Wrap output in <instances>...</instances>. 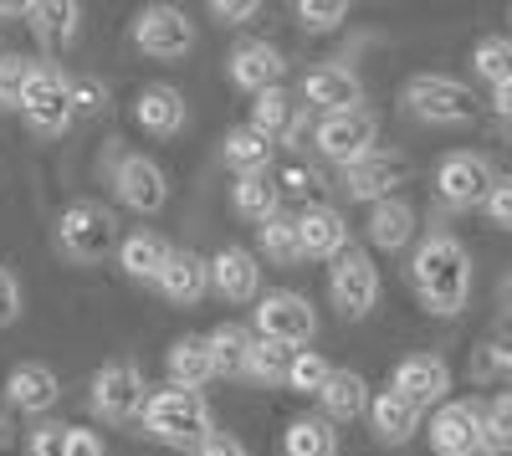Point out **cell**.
<instances>
[{
	"mask_svg": "<svg viewBox=\"0 0 512 456\" xmlns=\"http://www.w3.org/2000/svg\"><path fill=\"white\" fill-rule=\"evenodd\" d=\"M113 190H118V200L128 205V211H139V216L164 211V200H169V180L149 154H123L113 164Z\"/></svg>",
	"mask_w": 512,
	"mask_h": 456,
	"instance_id": "13",
	"label": "cell"
},
{
	"mask_svg": "<svg viewBox=\"0 0 512 456\" xmlns=\"http://www.w3.org/2000/svg\"><path fill=\"white\" fill-rule=\"evenodd\" d=\"M405 113L420 118V123H441V129H451V123H472L477 113V98L466 82L456 77H441V72H420L405 82Z\"/></svg>",
	"mask_w": 512,
	"mask_h": 456,
	"instance_id": "4",
	"label": "cell"
},
{
	"mask_svg": "<svg viewBox=\"0 0 512 456\" xmlns=\"http://www.w3.org/2000/svg\"><path fill=\"white\" fill-rule=\"evenodd\" d=\"M364 231H369V241L379 246V252H400V246H410V236H415V211L405 200H379V205H369Z\"/></svg>",
	"mask_w": 512,
	"mask_h": 456,
	"instance_id": "29",
	"label": "cell"
},
{
	"mask_svg": "<svg viewBox=\"0 0 512 456\" xmlns=\"http://www.w3.org/2000/svg\"><path fill=\"white\" fill-rule=\"evenodd\" d=\"M482 441H487L497 456L512 451V395H497V400L482 410Z\"/></svg>",
	"mask_w": 512,
	"mask_h": 456,
	"instance_id": "39",
	"label": "cell"
},
{
	"mask_svg": "<svg viewBox=\"0 0 512 456\" xmlns=\"http://www.w3.org/2000/svg\"><path fill=\"white\" fill-rule=\"evenodd\" d=\"M328 293H333V308L344 313L349 323L369 318L374 303H379V267H374V257L359 252V246H349V252L328 267Z\"/></svg>",
	"mask_w": 512,
	"mask_h": 456,
	"instance_id": "7",
	"label": "cell"
},
{
	"mask_svg": "<svg viewBox=\"0 0 512 456\" xmlns=\"http://www.w3.org/2000/svg\"><path fill=\"white\" fill-rule=\"evenodd\" d=\"M169 257H175V246H164L154 231H134V236H123V246H118V267L134 282H154V287H159Z\"/></svg>",
	"mask_w": 512,
	"mask_h": 456,
	"instance_id": "26",
	"label": "cell"
},
{
	"mask_svg": "<svg viewBox=\"0 0 512 456\" xmlns=\"http://www.w3.org/2000/svg\"><path fill=\"white\" fill-rule=\"evenodd\" d=\"M6 400L16 410H26V416H47V410L62 400V380L47 364H16L6 375Z\"/></svg>",
	"mask_w": 512,
	"mask_h": 456,
	"instance_id": "22",
	"label": "cell"
},
{
	"mask_svg": "<svg viewBox=\"0 0 512 456\" xmlns=\"http://www.w3.org/2000/svg\"><path fill=\"white\" fill-rule=\"evenodd\" d=\"M210 354H216V369L221 375H246V359H251V334L241 323H221V328H210Z\"/></svg>",
	"mask_w": 512,
	"mask_h": 456,
	"instance_id": "35",
	"label": "cell"
},
{
	"mask_svg": "<svg viewBox=\"0 0 512 456\" xmlns=\"http://www.w3.org/2000/svg\"><path fill=\"white\" fill-rule=\"evenodd\" d=\"M344 21H349V6H344V0H297V26L313 31V36H323V31H333V26H344Z\"/></svg>",
	"mask_w": 512,
	"mask_h": 456,
	"instance_id": "40",
	"label": "cell"
},
{
	"mask_svg": "<svg viewBox=\"0 0 512 456\" xmlns=\"http://www.w3.org/2000/svg\"><path fill=\"white\" fill-rule=\"evenodd\" d=\"M282 456H338V431L328 416H297L282 431Z\"/></svg>",
	"mask_w": 512,
	"mask_h": 456,
	"instance_id": "30",
	"label": "cell"
},
{
	"mask_svg": "<svg viewBox=\"0 0 512 456\" xmlns=\"http://www.w3.org/2000/svg\"><path fill=\"white\" fill-rule=\"evenodd\" d=\"M431 446H436L441 456H461V451L482 446V405H472V400H446L436 416H431Z\"/></svg>",
	"mask_w": 512,
	"mask_h": 456,
	"instance_id": "19",
	"label": "cell"
},
{
	"mask_svg": "<svg viewBox=\"0 0 512 456\" xmlns=\"http://www.w3.org/2000/svg\"><path fill=\"white\" fill-rule=\"evenodd\" d=\"M303 103L308 108H323V118L333 113H354L364 103V82L349 72V67H338V62H323L303 77Z\"/></svg>",
	"mask_w": 512,
	"mask_h": 456,
	"instance_id": "17",
	"label": "cell"
},
{
	"mask_svg": "<svg viewBox=\"0 0 512 456\" xmlns=\"http://www.w3.org/2000/svg\"><path fill=\"white\" fill-rule=\"evenodd\" d=\"M282 180H287L292 195H303L308 205H328V200H323V175H318V170H303V164H292Z\"/></svg>",
	"mask_w": 512,
	"mask_h": 456,
	"instance_id": "43",
	"label": "cell"
},
{
	"mask_svg": "<svg viewBox=\"0 0 512 456\" xmlns=\"http://www.w3.org/2000/svg\"><path fill=\"white\" fill-rule=\"evenodd\" d=\"M226 72H231V82L236 88H246V93H272V88H282V72H287V57L272 47V41H241V47L226 57Z\"/></svg>",
	"mask_w": 512,
	"mask_h": 456,
	"instance_id": "16",
	"label": "cell"
},
{
	"mask_svg": "<svg viewBox=\"0 0 512 456\" xmlns=\"http://www.w3.org/2000/svg\"><path fill=\"white\" fill-rule=\"evenodd\" d=\"M210 16L221 26H241V21L256 16V0H210Z\"/></svg>",
	"mask_w": 512,
	"mask_h": 456,
	"instance_id": "46",
	"label": "cell"
},
{
	"mask_svg": "<svg viewBox=\"0 0 512 456\" xmlns=\"http://www.w3.org/2000/svg\"><path fill=\"white\" fill-rule=\"evenodd\" d=\"M226 164L236 175H267L272 164V139L262 129H251V123H241V129L226 134Z\"/></svg>",
	"mask_w": 512,
	"mask_h": 456,
	"instance_id": "32",
	"label": "cell"
},
{
	"mask_svg": "<svg viewBox=\"0 0 512 456\" xmlns=\"http://www.w3.org/2000/svg\"><path fill=\"white\" fill-rule=\"evenodd\" d=\"M262 252H267V262H277V267H292V262H303V231H297V216H277V221H267L262 231Z\"/></svg>",
	"mask_w": 512,
	"mask_h": 456,
	"instance_id": "36",
	"label": "cell"
},
{
	"mask_svg": "<svg viewBox=\"0 0 512 456\" xmlns=\"http://www.w3.org/2000/svg\"><path fill=\"white\" fill-rule=\"evenodd\" d=\"M21 318V282L11 277V267H0V328H11Z\"/></svg>",
	"mask_w": 512,
	"mask_h": 456,
	"instance_id": "44",
	"label": "cell"
},
{
	"mask_svg": "<svg viewBox=\"0 0 512 456\" xmlns=\"http://www.w3.org/2000/svg\"><path fill=\"white\" fill-rule=\"evenodd\" d=\"M144 390H149L144 385V369L128 364V359H113V364H103L98 375H93V410H98L103 421H134L139 410L149 405Z\"/></svg>",
	"mask_w": 512,
	"mask_h": 456,
	"instance_id": "11",
	"label": "cell"
},
{
	"mask_svg": "<svg viewBox=\"0 0 512 456\" xmlns=\"http://www.w3.org/2000/svg\"><path fill=\"white\" fill-rule=\"evenodd\" d=\"M210 293H221L226 303H262V267L256 252L246 246H221L210 257Z\"/></svg>",
	"mask_w": 512,
	"mask_h": 456,
	"instance_id": "15",
	"label": "cell"
},
{
	"mask_svg": "<svg viewBox=\"0 0 512 456\" xmlns=\"http://www.w3.org/2000/svg\"><path fill=\"white\" fill-rule=\"evenodd\" d=\"M231 205H236V216L256 221V231H262L267 221L282 216V185H272V175H236Z\"/></svg>",
	"mask_w": 512,
	"mask_h": 456,
	"instance_id": "28",
	"label": "cell"
},
{
	"mask_svg": "<svg viewBox=\"0 0 512 456\" xmlns=\"http://www.w3.org/2000/svg\"><path fill=\"white\" fill-rule=\"evenodd\" d=\"M502 293H507V298H512V272H507V282H502Z\"/></svg>",
	"mask_w": 512,
	"mask_h": 456,
	"instance_id": "52",
	"label": "cell"
},
{
	"mask_svg": "<svg viewBox=\"0 0 512 456\" xmlns=\"http://www.w3.org/2000/svg\"><path fill=\"white\" fill-rule=\"evenodd\" d=\"M374 139H379V118L369 108H354V113H333L313 129V144L323 159H333L338 170H349V164L369 159L374 154Z\"/></svg>",
	"mask_w": 512,
	"mask_h": 456,
	"instance_id": "8",
	"label": "cell"
},
{
	"mask_svg": "<svg viewBox=\"0 0 512 456\" xmlns=\"http://www.w3.org/2000/svg\"><path fill=\"white\" fill-rule=\"evenodd\" d=\"M31 456H67V426H36L31 431Z\"/></svg>",
	"mask_w": 512,
	"mask_h": 456,
	"instance_id": "45",
	"label": "cell"
},
{
	"mask_svg": "<svg viewBox=\"0 0 512 456\" xmlns=\"http://www.w3.org/2000/svg\"><path fill=\"white\" fill-rule=\"evenodd\" d=\"M134 47L144 57H159V62H175L195 47V21L180 11V6H144L134 16Z\"/></svg>",
	"mask_w": 512,
	"mask_h": 456,
	"instance_id": "10",
	"label": "cell"
},
{
	"mask_svg": "<svg viewBox=\"0 0 512 456\" xmlns=\"http://www.w3.org/2000/svg\"><path fill=\"white\" fill-rule=\"evenodd\" d=\"M328 380H333V364H328L318 349H297L292 375H287V390H297V395H323Z\"/></svg>",
	"mask_w": 512,
	"mask_h": 456,
	"instance_id": "37",
	"label": "cell"
},
{
	"mask_svg": "<svg viewBox=\"0 0 512 456\" xmlns=\"http://www.w3.org/2000/svg\"><path fill=\"white\" fill-rule=\"evenodd\" d=\"M67 456H103V436L82 431V426H67Z\"/></svg>",
	"mask_w": 512,
	"mask_h": 456,
	"instance_id": "47",
	"label": "cell"
},
{
	"mask_svg": "<svg viewBox=\"0 0 512 456\" xmlns=\"http://www.w3.org/2000/svg\"><path fill=\"white\" fill-rule=\"evenodd\" d=\"M72 103H77V118H93V113L108 108V88L98 77H77L72 82Z\"/></svg>",
	"mask_w": 512,
	"mask_h": 456,
	"instance_id": "41",
	"label": "cell"
},
{
	"mask_svg": "<svg viewBox=\"0 0 512 456\" xmlns=\"http://www.w3.org/2000/svg\"><path fill=\"white\" fill-rule=\"evenodd\" d=\"M251 129H262L267 139H297V103H292V93L287 88H272V93H262L251 103Z\"/></svg>",
	"mask_w": 512,
	"mask_h": 456,
	"instance_id": "31",
	"label": "cell"
},
{
	"mask_svg": "<svg viewBox=\"0 0 512 456\" xmlns=\"http://www.w3.org/2000/svg\"><path fill=\"white\" fill-rule=\"evenodd\" d=\"M113 246H123V241H118V221L108 205H98V200L62 205V216H57V252L62 257L88 267V262H103Z\"/></svg>",
	"mask_w": 512,
	"mask_h": 456,
	"instance_id": "3",
	"label": "cell"
},
{
	"mask_svg": "<svg viewBox=\"0 0 512 456\" xmlns=\"http://www.w3.org/2000/svg\"><path fill=\"white\" fill-rule=\"evenodd\" d=\"M487 369H512V344H497V349L487 354Z\"/></svg>",
	"mask_w": 512,
	"mask_h": 456,
	"instance_id": "50",
	"label": "cell"
},
{
	"mask_svg": "<svg viewBox=\"0 0 512 456\" xmlns=\"http://www.w3.org/2000/svg\"><path fill=\"white\" fill-rule=\"evenodd\" d=\"M492 108H497V113H502V118L512 123V82H507V88H497V93H492Z\"/></svg>",
	"mask_w": 512,
	"mask_h": 456,
	"instance_id": "49",
	"label": "cell"
},
{
	"mask_svg": "<svg viewBox=\"0 0 512 456\" xmlns=\"http://www.w3.org/2000/svg\"><path fill=\"white\" fill-rule=\"evenodd\" d=\"M195 456H246V446L236 441V436H226V431H216V436H210Z\"/></svg>",
	"mask_w": 512,
	"mask_h": 456,
	"instance_id": "48",
	"label": "cell"
},
{
	"mask_svg": "<svg viewBox=\"0 0 512 456\" xmlns=\"http://www.w3.org/2000/svg\"><path fill=\"white\" fill-rule=\"evenodd\" d=\"M31 77H36V62L31 57H21V52L0 57V108H21Z\"/></svg>",
	"mask_w": 512,
	"mask_h": 456,
	"instance_id": "38",
	"label": "cell"
},
{
	"mask_svg": "<svg viewBox=\"0 0 512 456\" xmlns=\"http://www.w3.org/2000/svg\"><path fill=\"white\" fill-rule=\"evenodd\" d=\"M318 405H323L328 421H359V416H369L374 395H369L364 375H354V369H333V380H328V390L318 395Z\"/></svg>",
	"mask_w": 512,
	"mask_h": 456,
	"instance_id": "27",
	"label": "cell"
},
{
	"mask_svg": "<svg viewBox=\"0 0 512 456\" xmlns=\"http://www.w3.org/2000/svg\"><path fill=\"white\" fill-rule=\"evenodd\" d=\"M256 313V339H277L287 349H303L313 334H318V313L303 293H267L262 303L251 308Z\"/></svg>",
	"mask_w": 512,
	"mask_h": 456,
	"instance_id": "9",
	"label": "cell"
},
{
	"mask_svg": "<svg viewBox=\"0 0 512 456\" xmlns=\"http://www.w3.org/2000/svg\"><path fill=\"white\" fill-rule=\"evenodd\" d=\"M144 426H149L154 441L175 446V451H200L210 436H216V426H210V405L195 390H175V385L149 395Z\"/></svg>",
	"mask_w": 512,
	"mask_h": 456,
	"instance_id": "2",
	"label": "cell"
},
{
	"mask_svg": "<svg viewBox=\"0 0 512 456\" xmlns=\"http://www.w3.org/2000/svg\"><path fill=\"white\" fill-rule=\"evenodd\" d=\"M461 456H497V451H492V446L482 441V446H472V451H461Z\"/></svg>",
	"mask_w": 512,
	"mask_h": 456,
	"instance_id": "51",
	"label": "cell"
},
{
	"mask_svg": "<svg viewBox=\"0 0 512 456\" xmlns=\"http://www.w3.org/2000/svg\"><path fill=\"white\" fill-rule=\"evenodd\" d=\"M487 221L497 226V231H512V175H502L497 185H492V195H487Z\"/></svg>",
	"mask_w": 512,
	"mask_h": 456,
	"instance_id": "42",
	"label": "cell"
},
{
	"mask_svg": "<svg viewBox=\"0 0 512 456\" xmlns=\"http://www.w3.org/2000/svg\"><path fill=\"white\" fill-rule=\"evenodd\" d=\"M77 21H82V6H77V0H41V6H31V11H26V26H31V36H36L47 52H62V47H72Z\"/></svg>",
	"mask_w": 512,
	"mask_h": 456,
	"instance_id": "25",
	"label": "cell"
},
{
	"mask_svg": "<svg viewBox=\"0 0 512 456\" xmlns=\"http://www.w3.org/2000/svg\"><path fill=\"white\" fill-rule=\"evenodd\" d=\"M26 123L36 134H67L72 118H77V103H72V77L52 62H36V77L26 88V103H21Z\"/></svg>",
	"mask_w": 512,
	"mask_h": 456,
	"instance_id": "6",
	"label": "cell"
},
{
	"mask_svg": "<svg viewBox=\"0 0 512 456\" xmlns=\"http://www.w3.org/2000/svg\"><path fill=\"white\" fill-rule=\"evenodd\" d=\"M292 359H297V349H287L277 339H256L251 359H246V380H256V385H287Z\"/></svg>",
	"mask_w": 512,
	"mask_h": 456,
	"instance_id": "33",
	"label": "cell"
},
{
	"mask_svg": "<svg viewBox=\"0 0 512 456\" xmlns=\"http://www.w3.org/2000/svg\"><path fill=\"white\" fill-rule=\"evenodd\" d=\"M420 416H425V410H420L415 400H405L400 390H379L374 405H369V426H374V436H379V441H390V446H405V441L420 431Z\"/></svg>",
	"mask_w": 512,
	"mask_h": 456,
	"instance_id": "24",
	"label": "cell"
},
{
	"mask_svg": "<svg viewBox=\"0 0 512 456\" xmlns=\"http://www.w3.org/2000/svg\"><path fill=\"white\" fill-rule=\"evenodd\" d=\"M410 287L425 313L456 318L466 298H472V252L451 231H431L410 257Z\"/></svg>",
	"mask_w": 512,
	"mask_h": 456,
	"instance_id": "1",
	"label": "cell"
},
{
	"mask_svg": "<svg viewBox=\"0 0 512 456\" xmlns=\"http://www.w3.org/2000/svg\"><path fill=\"white\" fill-rule=\"evenodd\" d=\"M169 380H175V390H205L210 380H221V369H216V354H210V339H200V334H185V339H175L169 344Z\"/></svg>",
	"mask_w": 512,
	"mask_h": 456,
	"instance_id": "21",
	"label": "cell"
},
{
	"mask_svg": "<svg viewBox=\"0 0 512 456\" xmlns=\"http://www.w3.org/2000/svg\"><path fill=\"white\" fill-rule=\"evenodd\" d=\"M390 390H400V395L415 400L420 410H431V405L441 410L446 395H451V364H446L441 354H410V359L395 364Z\"/></svg>",
	"mask_w": 512,
	"mask_h": 456,
	"instance_id": "14",
	"label": "cell"
},
{
	"mask_svg": "<svg viewBox=\"0 0 512 456\" xmlns=\"http://www.w3.org/2000/svg\"><path fill=\"white\" fill-rule=\"evenodd\" d=\"M497 180L502 175L492 170V159L472 154V149H456L436 164V195L451 205V211H477V205H487Z\"/></svg>",
	"mask_w": 512,
	"mask_h": 456,
	"instance_id": "5",
	"label": "cell"
},
{
	"mask_svg": "<svg viewBox=\"0 0 512 456\" xmlns=\"http://www.w3.org/2000/svg\"><path fill=\"white\" fill-rule=\"evenodd\" d=\"M159 293L169 303H180V308H195L210 293V257L175 252V257H169V267H164V277H159Z\"/></svg>",
	"mask_w": 512,
	"mask_h": 456,
	"instance_id": "23",
	"label": "cell"
},
{
	"mask_svg": "<svg viewBox=\"0 0 512 456\" xmlns=\"http://www.w3.org/2000/svg\"><path fill=\"white\" fill-rule=\"evenodd\" d=\"M410 180V164L405 154H369L359 164H349L344 180H338V190H344L349 200H364V205H379V200H395V190Z\"/></svg>",
	"mask_w": 512,
	"mask_h": 456,
	"instance_id": "12",
	"label": "cell"
},
{
	"mask_svg": "<svg viewBox=\"0 0 512 456\" xmlns=\"http://www.w3.org/2000/svg\"><path fill=\"white\" fill-rule=\"evenodd\" d=\"M134 118H139V129H144V134L169 139V134H180V129H185L190 108H185V93H180V88H169V82H149V88L134 98Z\"/></svg>",
	"mask_w": 512,
	"mask_h": 456,
	"instance_id": "20",
	"label": "cell"
},
{
	"mask_svg": "<svg viewBox=\"0 0 512 456\" xmlns=\"http://www.w3.org/2000/svg\"><path fill=\"white\" fill-rule=\"evenodd\" d=\"M297 231H303V257L318 262H338L349 252V221L333 205H303L297 211Z\"/></svg>",
	"mask_w": 512,
	"mask_h": 456,
	"instance_id": "18",
	"label": "cell"
},
{
	"mask_svg": "<svg viewBox=\"0 0 512 456\" xmlns=\"http://www.w3.org/2000/svg\"><path fill=\"white\" fill-rule=\"evenodd\" d=\"M472 72L487 82V88H507L512 82V36H482L472 47Z\"/></svg>",
	"mask_w": 512,
	"mask_h": 456,
	"instance_id": "34",
	"label": "cell"
}]
</instances>
